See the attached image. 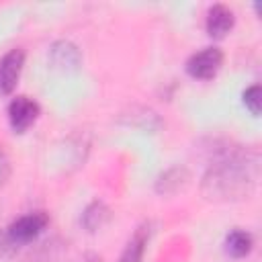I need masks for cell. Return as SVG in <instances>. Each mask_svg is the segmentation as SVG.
<instances>
[{"mask_svg":"<svg viewBox=\"0 0 262 262\" xmlns=\"http://www.w3.org/2000/svg\"><path fill=\"white\" fill-rule=\"evenodd\" d=\"M258 176L260 154L244 145L225 143L213 149L201 190L211 201H242L256 188Z\"/></svg>","mask_w":262,"mask_h":262,"instance_id":"6da1fadb","label":"cell"},{"mask_svg":"<svg viewBox=\"0 0 262 262\" xmlns=\"http://www.w3.org/2000/svg\"><path fill=\"white\" fill-rule=\"evenodd\" d=\"M223 59H225L223 51L215 45H209V47H203V49L194 51L186 59L184 70L192 80L207 82V80H213L219 74V70L223 68Z\"/></svg>","mask_w":262,"mask_h":262,"instance_id":"7a4b0ae2","label":"cell"},{"mask_svg":"<svg viewBox=\"0 0 262 262\" xmlns=\"http://www.w3.org/2000/svg\"><path fill=\"white\" fill-rule=\"evenodd\" d=\"M49 225V215L45 211H31L25 213L20 217H16L10 225H8V235L16 246L29 244L33 239H37Z\"/></svg>","mask_w":262,"mask_h":262,"instance_id":"3957f363","label":"cell"},{"mask_svg":"<svg viewBox=\"0 0 262 262\" xmlns=\"http://www.w3.org/2000/svg\"><path fill=\"white\" fill-rule=\"evenodd\" d=\"M6 115H8L10 129L14 133H25V131H29L37 123V119L41 115V106H39V102L35 98L18 94V96H14L8 102Z\"/></svg>","mask_w":262,"mask_h":262,"instance_id":"277c9868","label":"cell"},{"mask_svg":"<svg viewBox=\"0 0 262 262\" xmlns=\"http://www.w3.org/2000/svg\"><path fill=\"white\" fill-rule=\"evenodd\" d=\"M47 59H49V66L55 72L72 74V72H78L80 70L84 57H82L80 47L74 41H70V39H57V41H53L49 45Z\"/></svg>","mask_w":262,"mask_h":262,"instance_id":"5b68a950","label":"cell"},{"mask_svg":"<svg viewBox=\"0 0 262 262\" xmlns=\"http://www.w3.org/2000/svg\"><path fill=\"white\" fill-rule=\"evenodd\" d=\"M25 49L12 47L0 57V96H8L14 92L23 68H25Z\"/></svg>","mask_w":262,"mask_h":262,"instance_id":"8992f818","label":"cell"},{"mask_svg":"<svg viewBox=\"0 0 262 262\" xmlns=\"http://www.w3.org/2000/svg\"><path fill=\"white\" fill-rule=\"evenodd\" d=\"M151 235H154V223L149 219L147 221H141L133 229V233L129 235L125 248L121 250V254H119V258L115 262H141Z\"/></svg>","mask_w":262,"mask_h":262,"instance_id":"52a82bcc","label":"cell"},{"mask_svg":"<svg viewBox=\"0 0 262 262\" xmlns=\"http://www.w3.org/2000/svg\"><path fill=\"white\" fill-rule=\"evenodd\" d=\"M235 25V12L225 4H213L205 16V31L211 39L221 41L225 39Z\"/></svg>","mask_w":262,"mask_h":262,"instance_id":"ba28073f","label":"cell"},{"mask_svg":"<svg viewBox=\"0 0 262 262\" xmlns=\"http://www.w3.org/2000/svg\"><path fill=\"white\" fill-rule=\"evenodd\" d=\"M190 180V172L184 166H172L168 170H164L158 178H156V192L162 196H170L176 194L178 190H182Z\"/></svg>","mask_w":262,"mask_h":262,"instance_id":"9c48e42d","label":"cell"},{"mask_svg":"<svg viewBox=\"0 0 262 262\" xmlns=\"http://www.w3.org/2000/svg\"><path fill=\"white\" fill-rule=\"evenodd\" d=\"M111 217H113L111 207H108L104 201L94 199V201H90V203L84 207L82 217H80V223H82V227H84L88 233H96V231H100V229L111 221Z\"/></svg>","mask_w":262,"mask_h":262,"instance_id":"30bf717a","label":"cell"},{"mask_svg":"<svg viewBox=\"0 0 262 262\" xmlns=\"http://www.w3.org/2000/svg\"><path fill=\"white\" fill-rule=\"evenodd\" d=\"M223 250H225V254H227L229 258L242 260V258H246V256L252 254V250H254V235H252L248 229L233 227V229L225 235Z\"/></svg>","mask_w":262,"mask_h":262,"instance_id":"8fae6325","label":"cell"},{"mask_svg":"<svg viewBox=\"0 0 262 262\" xmlns=\"http://www.w3.org/2000/svg\"><path fill=\"white\" fill-rule=\"evenodd\" d=\"M121 121L127 123L129 127H135L139 131H147V133H158V129L162 127V119L158 117V113L147 108V106H133L129 115L121 117Z\"/></svg>","mask_w":262,"mask_h":262,"instance_id":"7c38bea8","label":"cell"},{"mask_svg":"<svg viewBox=\"0 0 262 262\" xmlns=\"http://www.w3.org/2000/svg\"><path fill=\"white\" fill-rule=\"evenodd\" d=\"M260 96H262V94H260V84H252V86H248V88L244 90V94H242L246 108H248L254 117H258L260 111H262V98H260Z\"/></svg>","mask_w":262,"mask_h":262,"instance_id":"4fadbf2b","label":"cell"},{"mask_svg":"<svg viewBox=\"0 0 262 262\" xmlns=\"http://www.w3.org/2000/svg\"><path fill=\"white\" fill-rule=\"evenodd\" d=\"M14 250H16V244L10 239L8 231H2V229H0V258L10 256Z\"/></svg>","mask_w":262,"mask_h":262,"instance_id":"5bb4252c","label":"cell"},{"mask_svg":"<svg viewBox=\"0 0 262 262\" xmlns=\"http://www.w3.org/2000/svg\"><path fill=\"white\" fill-rule=\"evenodd\" d=\"M8 174H10V166H8V158H6V154L0 149V184H4L6 182V178H8Z\"/></svg>","mask_w":262,"mask_h":262,"instance_id":"9a60e30c","label":"cell"},{"mask_svg":"<svg viewBox=\"0 0 262 262\" xmlns=\"http://www.w3.org/2000/svg\"><path fill=\"white\" fill-rule=\"evenodd\" d=\"M76 262H100V258H96L94 254H86V256H82V258L76 260Z\"/></svg>","mask_w":262,"mask_h":262,"instance_id":"2e32d148","label":"cell"}]
</instances>
